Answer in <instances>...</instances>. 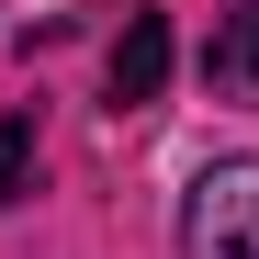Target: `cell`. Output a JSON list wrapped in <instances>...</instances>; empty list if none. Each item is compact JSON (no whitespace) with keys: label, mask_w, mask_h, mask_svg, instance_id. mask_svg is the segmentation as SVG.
Wrapping results in <instances>:
<instances>
[{"label":"cell","mask_w":259,"mask_h":259,"mask_svg":"<svg viewBox=\"0 0 259 259\" xmlns=\"http://www.w3.org/2000/svg\"><path fill=\"white\" fill-rule=\"evenodd\" d=\"M181 259H259V158H214L181 203Z\"/></svg>","instance_id":"cell-1"},{"label":"cell","mask_w":259,"mask_h":259,"mask_svg":"<svg viewBox=\"0 0 259 259\" xmlns=\"http://www.w3.org/2000/svg\"><path fill=\"white\" fill-rule=\"evenodd\" d=\"M158 79H169V23L136 12V23H124V46H113V102H124V113L158 102Z\"/></svg>","instance_id":"cell-2"},{"label":"cell","mask_w":259,"mask_h":259,"mask_svg":"<svg viewBox=\"0 0 259 259\" xmlns=\"http://www.w3.org/2000/svg\"><path fill=\"white\" fill-rule=\"evenodd\" d=\"M23 181H34V124L12 113V124H0V203H12Z\"/></svg>","instance_id":"cell-4"},{"label":"cell","mask_w":259,"mask_h":259,"mask_svg":"<svg viewBox=\"0 0 259 259\" xmlns=\"http://www.w3.org/2000/svg\"><path fill=\"white\" fill-rule=\"evenodd\" d=\"M214 79H226V91H259V0H237V12L214 23Z\"/></svg>","instance_id":"cell-3"}]
</instances>
